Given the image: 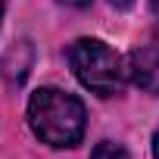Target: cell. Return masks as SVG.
Returning a JSON list of instances; mask_svg holds the SVG:
<instances>
[{
	"label": "cell",
	"instance_id": "10",
	"mask_svg": "<svg viewBox=\"0 0 159 159\" xmlns=\"http://www.w3.org/2000/svg\"><path fill=\"white\" fill-rule=\"evenodd\" d=\"M0 19H3V0H0Z\"/></svg>",
	"mask_w": 159,
	"mask_h": 159
},
{
	"label": "cell",
	"instance_id": "4",
	"mask_svg": "<svg viewBox=\"0 0 159 159\" xmlns=\"http://www.w3.org/2000/svg\"><path fill=\"white\" fill-rule=\"evenodd\" d=\"M31 62H34V47H31V41H19V44L7 53V59H3V78H7L10 84H22L25 75H28V69H31Z\"/></svg>",
	"mask_w": 159,
	"mask_h": 159
},
{
	"label": "cell",
	"instance_id": "6",
	"mask_svg": "<svg viewBox=\"0 0 159 159\" xmlns=\"http://www.w3.org/2000/svg\"><path fill=\"white\" fill-rule=\"evenodd\" d=\"M109 3H112V7H116V10H128V7H131V3H134V0H109Z\"/></svg>",
	"mask_w": 159,
	"mask_h": 159
},
{
	"label": "cell",
	"instance_id": "9",
	"mask_svg": "<svg viewBox=\"0 0 159 159\" xmlns=\"http://www.w3.org/2000/svg\"><path fill=\"white\" fill-rule=\"evenodd\" d=\"M153 156L159 159V131H156V137H153Z\"/></svg>",
	"mask_w": 159,
	"mask_h": 159
},
{
	"label": "cell",
	"instance_id": "1",
	"mask_svg": "<svg viewBox=\"0 0 159 159\" xmlns=\"http://www.w3.org/2000/svg\"><path fill=\"white\" fill-rule=\"evenodd\" d=\"M28 122L31 131L50 147H75L84 134V106L78 97L41 88L28 100Z\"/></svg>",
	"mask_w": 159,
	"mask_h": 159
},
{
	"label": "cell",
	"instance_id": "2",
	"mask_svg": "<svg viewBox=\"0 0 159 159\" xmlns=\"http://www.w3.org/2000/svg\"><path fill=\"white\" fill-rule=\"evenodd\" d=\"M69 66L78 75V81L88 91L100 94V97L119 94L125 78H128V69H125L122 56L97 38H78L69 47Z\"/></svg>",
	"mask_w": 159,
	"mask_h": 159
},
{
	"label": "cell",
	"instance_id": "3",
	"mask_svg": "<svg viewBox=\"0 0 159 159\" xmlns=\"http://www.w3.org/2000/svg\"><path fill=\"white\" fill-rule=\"evenodd\" d=\"M125 69H128V78L147 94L159 97V53L156 50H134L128 59H125Z\"/></svg>",
	"mask_w": 159,
	"mask_h": 159
},
{
	"label": "cell",
	"instance_id": "5",
	"mask_svg": "<svg viewBox=\"0 0 159 159\" xmlns=\"http://www.w3.org/2000/svg\"><path fill=\"white\" fill-rule=\"evenodd\" d=\"M91 159H131V156H128L125 147H119V143H112V140H103V143L94 147Z\"/></svg>",
	"mask_w": 159,
	"mask_h": 159
},
{
	"label": "cell",
	"instance_id": "8",
	"mask_svg": "<svg viewBox=\"0 0 159 159\" xmlns=\"http://www.w3.org/2000/svg\"><path fill=\"white\" fill-rule=\"evenodd\" d=\"M150 10H153V16H156V22H159V0H150Z\"/></svg>",
	"mask_w": 159,
	"mask_h": 159
},
{
	"label": "cell",
	"instance_id": "7",
	"mask_svg": "<svg viewBox=\"0 0 159 159\" xmlns=\"http://www.w3.org/2000/svg\"><path fill=\"white\" fill-rule=\"evenodd\" d=\"M59 3H66V7H88L91 0H59Z\"/></svg>",
	"mask_w": 159,
	"mask_h": 159
}]
</instances>
